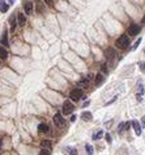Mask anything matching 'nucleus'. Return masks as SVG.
I'll return each mask as SVG.
<instances>
[{
  "label": "nucleus",
  "mask_w": 145,
  "mask_h": 155,
  "mask_svg": "<svg viewBox=\"0 0 145 155\" xmlns=\"http://www.w3.org/2000/svg\"><path fill=\"white\" fill-rule=\"evenodd\" d=\"M7 57H8V51L4 47H0V58H2V59H5Z\"/></svg>",
  "instance_id": "nucleus-18"
},
{
  "label": "nucleus",
  "mask_w": 145,
  "mask_h": 155,
  "mask_svg": "<svg viewBox=\"0 0 145 155\" xmlns=\"http://www.w3.org/2000/svg\"><path fill=\"white\" fill-rule=\"evenodd\" d=\"M16 18H17V24L20 25V26H24L25 24H26V18H25V16H24V13H17V16H16Z\"/></svg>",
  "instance_id": "nucleus-6"
},
{
  "label": "nucleus",
  "mask_w": 145,
  "mask_h": 155,
  "mask_svg": "<svg viewBox=\"0 0 145 155\" xmlns=\"http://www.w3.org/2000/svg\"><path fill=\"white\" fill-rule=\"evenodd\" d=\"M54 124L58 126V128H64L66 126V120L63 118V116H61L60 113H56L55 116H54Z\"/></svg>",
  "instance_id": "nucleus-2"
},
{
  "label": "nucleus",
  "mask_w": 145,
  "mask_h": 155,
  "mask_svg": "<svg viewBox=\"0 0 145 155\" xmlns=\"http://www.w3.org/2000/svg\"><path fill=\"white\" fill-rule=\"evenodd\" d=\"M76 118H77V117H76V116H72V117H71V121H72V122H73V121H75V120H76Z\"/></svg>",
  "instance_id": "nucleus-29"
},
{
  "label": "nucleus",
  "mask_w": 145,
  "mask_h": 155,
  "mask_svg": "<svg viewBox=\"0 0 145 155\" xmlns=\"http://www.w3.org/2000/svg\"><path fill=\"white\" fill-rule=\"evenodd\" d=\"M8 3H9V4H13V3H14V0H8Z\"/></svg>",
  "instance_id": "nucleus-30"
},
{
  "label": "nucleus",
  "mask_w": 145,
  "mask_h": 155,
  "mask_svg": "<svg viewBox=\"0 0 145 155\" xmlns=\"http://www.w3.org/2000/svg\"><path fill=\"white\" fill-rule=\"evenodd\" d=\"M140 42H141V38H139V40H137V41H136V42H135V45H133V46H132V49H133V50H135V49H136V47H137V46H139V45H140Z\"/></svg>",
  "instance_id": "nucleus-25"
},
{
  "label": "nucleus",
  "mask_w": 145,
  "mask_h": 155,
  "mask_svg": "<svg viewBox=\"0 0 145 155\" xmlns=\"http://www.w3.org/2000/svg\"><path fill=\"white\" fill-rule=\"evenodd\" d=\"M115 45H116V47H118V49L126 50V49L128 47V45H130V38H128V36H126V34L120 36V37L118 38V40H116Z\"/></svg>",
  "instance_id": "nucleus-1"
},
{
  "label": "nucleus",
  "mask_w": 145,
  "mask_h": 155,
  "mask_svg": "<svg viewBox=\"0 0 145 155\" xmlns=\"http://www.w3.org/2000/svg\"><path fill=\"white\" fill-rule=\"evenodd\" d=\"M8 8H9V7H8V4L4 2V0H0V12L4 13V12L8 11Z\"/></svg>",
  "instance_id": "nucleus-14"
},
{
  "label": "nucleus",
  "mask_w": 145,
  "mask_h": 155,
  "mask_svg": "<svg viewBox=\"0 0 145 155\" xmlns=\"http://www.w3.org/2000/svg\"><path fill=\"white\" fill-rule=\"evenodd\" d=\"M103 80H105V76H103L102 74H97V75H95V84H97V86L102 84Z\"/></svg>",
  "instance_id": "nucleus-13"
},
{
  "label": "nucleus",
  "mask_w": 145,
  "mask_h": 155,
  "mask_svg": "<svg viewBox=\"0 0 145 155\" xmlns=\"http://www.w3.org/2000/svg\"><path fill=\"white\" fill-rule=\"evenodd\" d=\"M142 24H145V16H144V18H142Z\"/></svg>",
  "instance_id": "nucleus-32"
},
{
  "label": "nucleus",
  "mask_w": 145,
  "mask_h": 155,
  "mask_svg": "<svg viewBox=\"0 0 145 155\" xmlns=\"http://www.w3.org/2000/svg\"><path fill=\"white\" fill-rule=\"evenodd\" d=\"M142 124L145 125V116H144V117H142Z\"/></svg>",
  "instance_id": "nucleus-31"
},
{
  "label": "nucleus",
  "mask_w": 145,
  "mask_h": 155,
  "mask_svg": "<svg viewBox=\"0 0 145 155\" xmlns=\"http://www.w3.org/2000/svg\"><path fill=\"white\" fill-rule=\"evenodd\" d=\"M114 55H115V50L111 49V47H109V49L106 50V58L110 61V59H112V58H114Z\"/></svg>",
  "instance_id": "nucleus-12"
},
{
  "label": "nucleus",
  "mask_w": 145,
  "mask_h": 155,
  "mask_svg": "<svg viewBox=\"0 0 145 155\" xmlns=\"http://www.w3.org/2000/svg\"><path fill=\"white\" fill-rule=\"evenodd\" d=\"M39 155H50V150H46V149H43V150H41Z\"/></svg>",
  "instance_id": "nucleus-22"
},
{
  "label": "nucleus",
  "mask_w": 145,
  "mask_h": 155,
  "mask_svg": "<svg viewBox=\"0 0 145 155\" xmlns=\"http://www.w3.org/2000/svg\"><path fill=\"white\" fill-rule=\"evenodd\" d=\"M140 70H141L142 72H145V62H142V63L140 65Z\"/></svg>",
  "instance_id": "nucleus-27"
},
{
  "label": "nucleus",
  "mask_w": 145,
  "mask_h": 155,
  "mask_svg": "<svg viewBox=\"0 0 145 155\" xmlns=\"http://www.w3.org/2000/svg\"><path fill=\"white\" fill-rule=\"evenodd\" d=\"M105 138H106V141H107L109 143H111V142H112V139H111V135H110L109 133H107V134L105 135Z\"/></svg>",
  "instance_id": "nucleus-24"
},
{
  "label": "nucleus",
  "mask_w": 145,
  "mask_h": 155,
  "mask_svg": "<svg viewBox=\"0 0 145 155\" xmlns=\"http://www.w3.org/2000/svg\"><path fill=\"white\" fill-rule=\"evenodd\" d=\"M38 131H39V133H45V134H46V133L50 131V129H49V126H47L46 124H39V125H38Z\"/></svg>",
  "instance_id": "nucleus-10"
},
{
  "label": "nucleus",
  "mask_w": 145,
  "mask_h": 155,
  "mask_svg": "<svg viewBox=\"0 0 145 155\" xmlns=\"http://www.w3.org/2000/svg\"><path fill=\"white\" fill-rule=\"evenodd\" d=\"M2 45L3 46H8V34L4 33L3 34V38H2Z\"/></svg>",
  "instance_id": "nucleus-20"
},
{
  "label": "nucleus",
  "mask_w": 145,
  "mask_h": 155,
  "mask_svg": "<svg viewBox=\"0 0 145 155\" xmlns=\"http://www.w3.org/2000/svg\"><path fill=\"white\" fill-rule=\"evenodd\" d=\"M102 135H103V133H102V130H99L98 133H94V134H93V139L97 141V139H99V138L102 137Z\"/></svg>",
  "instance_id": "nucleus-21"
},
{
  "label": "nucleus",
  "mask_w": 145,
  "mask_h": 155,
  "mask_svg": "<svg viewBox=\"0 0 145 155\" xmlns=\"http://www.w3.org/2000/svg\"><path fill=\"white\" fill-rule=\"evenodd\" d=\"M69 97L72 101H78L81 97H82V91L80 88H76V89H72L71 93H69Z\"/></svg>",
  "instance_id": "nucleus-3"
},
{
  "label": "nucleus",
  "mask_w": 145,
  "mask_h": 155,
  "mask_svg": "<svg viewBox=\"0 0 145 155\" xmlns=\"http://www.w3.org/2000/svg\"><path fill=\"white\" fill-rule=\"evenodd\" d=\"M90 79H92V75H88L86 78H84V79H82V80L80 82V86H82V87H86V86L89 84Z\"/></svg>",
  "instance_id": "nucleus-15"
},
{
  "label": "nucleus",
  "mask_w": 145,
  "mask_h": 155,
  "mask_svg": "<svg viewBox=\"0 0 145 155\" xmlns=\"http://www.w3.org/2000/svg\"><path fill=\"white\" fill-rule=\"evenodd\" d=\"M68 152L71 155H77V150L76 149H68Z\"/></svg>",
  "instance_id": "nucleus-23"
},
{
  "label": "nucleus",
  "mask_w": 145,
  "mask_h": 155,
  "mask_svg": "<svg viewBox=\"0 0 145 155\" xmlns=\"http://www.w3.org/2000/svg\"><path fill=\"white\" fill-rule=\"evenodd\" d=\"M132 126H133V129H135L136 135H141V126H140V124H139L137 120H133V121H132Z\"/></svg>",
  "instance_id": "nucleus-7"
},
{
  "label": "nucleus",
  "mask_w": 145,
  "mask_h": 155,
  "mask_svg": "<svg viewBox=\"0 0 145 155\" xmlns=\"http://www.w3.org/2000/svg\"><path fill=\"white\" fill-rule=\"evenodd\" d=\"M24 8H25V13H28V15L33 13V3L31 2H26L24 4Z\"/></svg>",
  "instance_id": "nucleus-9"
},
{
  "label": "nucleus",
  "mask_w": 145,
  "mask_h": 155,
  "mask_svg": "<svg viewBox=\"0 0 145 155\" xmlns=\"http://www.w3.org/2000/svg\"><path fill=\"white\" fill-rule=\"evenodd\" d=\"M142 95H144V86H142V83H140L139 88H137V95H136V97H137L139 101L142 100Z\"/></svg>",
  "instance_id": "nucleus-8"
},
{
  "label": "nucleus",
  "mask_w": 145,
  "mask_h": 155,
  "mask_svg": "<svg viewBox=\"0 0 145 155\" xmlns=\"http://www.w3.org/2000/svg\"><path fill=\"white\" fill-rule=\"evenodd\" d=\"M46 2H47V3H49V4H50V3H51V0H46Z\"/></svg>",
  "instance_id": "nucleus-33"
},
{
  "label": "nucleus",
  "mask_w": 145,
  "mask_h": 155,
  "mask_svg": "<svg viewBox=\"0 0 145 155\" xmlns=\"http://www.w3.org/2000/svg\"><path fill=\"white\" fill-rule=\"evenodd\" d=\"M41 146H42V149L51 150V142L50 141H42V142H41Z\"/></svg>",
  "instance_id": "nucleus-16"
},
{
  "label": "nucleus",
  "mask_w": 145,
  "mask_h": 155,
  "mask_svg": "<svg viewBox=\"0 0 145 155\" xmlns=\"http://www.w3.org/2000/svg\"><path fill=\"white\" fill-rule=\"evenodd\" d=\"M85 154L86 155H93V146L92 145H86L85 146Z\"/></svg>",
  "instance_id": "nucleus-19"
},
{
  "label": "nucleus",
  "mask_w": 145,
  "mask_h": 155,
  "mask_svg": "<svg viewBox=\"0 0 145 155\" xmlns=\"http://www.w3.org/2000/svg\"><path fill=\"white\" fill-rule=\"evenodd\" d=\"M73 109H75L73 104L69 100H66L64 104H63V109H61V110H63V114H71L73 112Z\"/></svg>",
  "instance_id": "nucleus-4"
},
{
  "label": "nucleus",
  "mask_w": 145,
  "mask_h": 155,
  "mask_svg": "<svg viewBox=\"0 0 145 155\" xmlns=\"http://www.w3.org/2000/svg\"><path fill=\"white\" fill-rule=\"evenodd\" d=\"M92 117H93V116H92L90 112H82V114H81V118L84 121H90Z\"/></svg>",
  "instance_id": "nucleus-11"
},
{
  "label": "nucleus",
  "mask_w": 145,
  "mask_h": 155,
  "mask_svg": "<svg viewBox=\"0 0 145 155\" xmlns=\"http://www.w3.org/2000/svg\"><path fill=\"white\" fill-rule=\"evenodd\" d=\"M123 128H124V122H122V124L119 125V128H118V131H119V133H122V131H123Z\"/></svg>",
  "instance_id": "nucleus-26"
},
{
  "label": "nucleus",
  "mask_w": 145,
  "mask_h": 155,
  "mask_svg": "<svg viewBox=\"0 0 145 155\" xmlns=\"http://www.w3.org/2000/svg\"><path fill=\"white\" fill-rule=\"evenodd\" d=\"M102 71H103V72H107V70H106V65H102Z\"/></svg>",
  "instance_id": "nucleus-28"
},
{
  "label": "nucleus",
  "mask_w": 145,
  "mask_h": 155,
  "mask_svg": "<svg viewBox=\"0 0 145 155\" xmlns=\"http://www.w3.org/2000/svg\"><path fill=\"white\" fill-rule=\"evenodd\" d=\"M128 33H130V36H137L139 33H140V26L139 25H135V24H132L130 28H128Z\"/></svg>",
  "instance_id": "nucleus-5"
},
{
  "label": "nucleus",
  "mask_w": 145,
  "mask_h": 155,
  "mask_svg": "<svg viewBox=\"0 0 145 155\" xmlns=\"http://www.w3.org/2000/svg\"><path fill=\"white\" fill-rule=\"evenodd\" d=\"M9 23H11V32H13V30L16 29V24H17V23H16V17H14V16L11 17Z\"/></svg>",
  "instance_id": "nucleus-17"
}]
</instances>
